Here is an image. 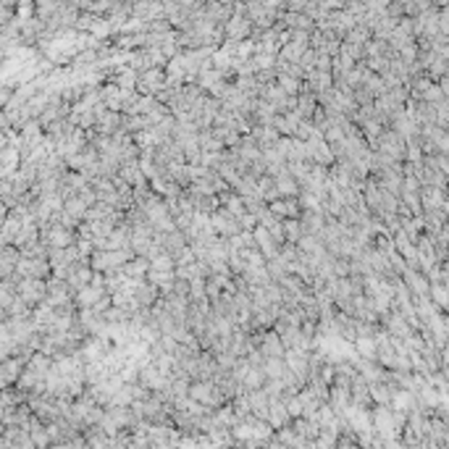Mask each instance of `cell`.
Instances as JSON below:
<instances>
[{
  "label": "cell",
  "instance_id": "6da1fadb",
  "mask_svg": "<svg viewBox=\"0 0 449 449\" xmlns=\"http://www.w3.org/2000/svg\"><path fill=\"white\" fill-rule=\"evenodd\" d=\"M16 295H19V299H21L27 308H37V305L45 299V279H27V276H19V281H16Z\"/></svg>",
  "mask_w": 449,
  "mask_h": 449
},
{
  "label": "cell",
  "instance_id": "7a4b0ae2",
  "mask_svg": "<svg viewBox=\"0 0 449 449\" xmlns=\"http://www.w3.org/2000/svg\"><path fill=\"white\" fill-rule=\"evenodd\" d=\"M208 218H210V226H213V231H216L218 237H237V234L242 231L240 218H237L234 213H229L224 205H218V208L210 213Z\"/></svg>",
  "mask_w": 449,
  "mask_h": 449
},
{
  "label": "cell",
  "instance_id": "3957f363",
  "mask_svg": "<svg viewBox=\"0 0 449 449\" xmlns=\"http://www.w3.org/2000/svg\"><path fill=\"white\" fill-rule=\"evenodd\" d=\"M302 145H305V155H308V161H313L315 165H326V168H329V165L334 163V155H331V150H329V142L323 139L321 132H313V135L308 137Z\"/></svg>",
  "mask_w": 449,
  "mask_h": 449
},
{
  "label": "cell",
  "instance_id": "277c9868",
  "mask_svg": "<svg viewBox=\"0 0 449 449\" xmlns=\"http://www.w3.org/2000/svg\"><path fill=\"white\" fill-rule=\"evenodd\" d=\"M284 365L295 373L299 387H305L310 373V349H284Z\"/></svg>",
  "mask_w": 449,
  "mask_h": 449
},
{
  "label": "cell",
  "instance_id": "5b68a950",
  "mask_svg": "<svg viewBox=\"0 0 449 449\" xmlns=\"http://www.w3.org/2000/svg\"><path fill=\"white\" fill-rule=\"evenodd\" d=\"M19 276H27V279H47L50 276V263L47 257H32V255H21L19 263H16V270Z\"/></svg>",
  "mask_w": 449,
  "mask_h": 449
},
{
  "label": "cell",
  "instance_id": "8992f818",
  "mask_svg": "<svg viewBox=\"0 0 449 449\" xmlns=\"http://www.w3.org/2000/svg\"><path fill=\"white\" fill-rule=\"evenodd\" d=\"M250 32H253V21L244 14H231V19L224 24V40L226 43H242V40H250Z\"/></svg>",
  "mask_w": 449,
  "mask_h": 449
},
{
  "label": "cell",
  "instance_id": "52a82bcc",
  "mask_svg": "<svg viewBox=\"0 0 449 449\" xmlns=\"http://www.w3.org/2000/svg\"><path fill=\"white\" fill-rule=\"evenodd\" d=\"M163 84H165L163 69H145V71H137L135 90L139 92V95H155Z\"/></svg>",
  "mask_w": 449,
  "mask_h": 449
},
{
  "label": "cell",
  "instance_id": "ba28073f",
  "mask_svg": "<svg viewBox=\"0 0 449 449\" xmlns=\"http://www.w3.org/2000/svg\"><path fill=\"white\" fill-rule=\"evenodd\" d=\"M231 5L234 3H226V0H205V8H203V19L216 24V27H224L226 21L231 19Z\"/></svg>",
  "mask_w": 449,
  "mask_h": 449
},
{
  "label": "cell",
  "instance_id": "9c48e42d",
  "mask_svg": "<svg viewBox=\"0 0 449 449\" xmlns=\"http://www.w3.org/2000/svg\"><path fill=\"white\" fill-rule=\"evenodd\" d=\"M132 297H135L137 308H152L155 299L161 297V289L152 281H148V279H142V281L132 284Z\"/></svg>",
  "mask_w": 449,
  "mask_h": 449
},
{
  "label": "cell",
  "instance_id": "30bf717a",
  "mask_svg": "<svg viewBox=\"0 0 449 449\" xmlns=\"http://www.w3.org/2000/svg\"><path fill=\"white\" fill-rule=\"evenodd\" d=\"M402 281H404V286L410 289L413 297H428V286H431V281H428L426 273H420L418 268H404Z\"/></svg>",
  "mask_w": 449,
  "mask_h": 449
},
{
  "label": "cell",
  "instance_id": "8fae6325",
  "mask_svg": "<svg viewBox=\"0 0 449 449\" xmlns=\"http://www.w3.org/2000/svg\"><path fill=\"white\" fill-rule=\"evenodd\" d=\"M158 16H163V0H137L132 5L135 21H152Z\"/></svg>",
  "mask_w": 449,
  "mask_h": 449
},
{
  "label": "cell",
  "instance_id": "7c38bea8",
  "mask_svg": "<svg viewBox=\"0 0 449 449\" xmlns=\"http://www.w3.org/2000/svg\"><path fill=\"white\" fill-rule=\"evenodd\" d=\"M292 423V415L286 413V404L284 400H279V397H270L268 402V426L276 431V428H286Z\"/></svg>",
  "mask_w": 449,
  "mask_h": 449
},
{
  "label": "cell",
  "instance_id": "4fadbf2b",
  "mask_svg": "<svg viewBox=\"0 0 449 449\" xmlns=\"http://www.w3.org/2000/svg\"><path fill=\"white\" fill-rule=\"evenodd\" d=\"M299 226H302V234H321L323 231V224H326V218H323V213L321 210H299Z\"/></svg>",
  "mask_w": 449,
  "mask_h": 449
},
{
  "label": "cell",
  "instance_id": "5bb4252c",
  "mask_svg": "<svg viewBox=\"0 0 449 449\" xmlns=\"http://www.w3.org/2000/svg\"><path fill=\"white\" fill-rule=\"evenodd\" d=\"M260 352L266 355V358H284V349L286 347L281 345V336L276 334L273 329H266L263 331V336H260Z\"/></svg>",
  "mask_w": 449,
  "mask_h": 449
},
{
  "label": "cell",
  "instance_id": "9a60e30c",
  "mask_svg": "<svg viewBox=\"0 0 449 449\" xmlns=\"http://www.w3.org/2000/svg\"><path fill=\"white\" fill-rule=\"evenodd\" d=\"M268 210L270 213H276L279 218H299V203L297 197H279V200H273L268 203Z\"/></svg>",
  "mask_w": 449,
  "mask_h": 449
},
{
  "label": "cell",
  "instance_id": "2e32d148",
  "mask_svg": "<svg viewBox=\"0 0 449 449\" xmlns=\"http://www.w3.org/2000/svg\"><path fill=\"white\" fill-rule=\"evenodd\" d=\"M82 439H84V447H111V436L103 431L100 423H92L82 428Z\"/></svg>",
  "mask_w": 449,
  "mask_h": 449
},
{
  "label": "cell",
  "instance_id": "e0dca14e",
  "mask_svg": "<svg viewBox=\"0 0 449 449\" xmlns=\"http://www.w3.org/2000/svg\"><path fill=\"white\" fill-rule=\"evenodd\" d=\"M19 257H21V253H19L16 244H3L0 247V279H5V276L14 273Z\"/></svg>",
  "mask_w": 449,
  "mask_h": 449
},
{
  "label": "cell",
  "instance_id": "ac0fdd59",
  "mask_svg": "<svg viewBox=\"0 0 449 449\" xmlns=\"http://www.w3.org/2000/svg\"><path fill=\"white\" fill-rule=\"evenodd\" d=\"M119 176L126 181V184H132V187H145V184H148V176L139 171V165L137 163L119 165Z\"/></svg>",
  "mask_w": 449,
  "mask_h": 449
},
{
  "label": "cell",
  "instance_id": "d6986e66",
  "mask_svg": "<svg viewBox=\"0 0 449 449\" xmlns=\"http://www.w3.org/2000/svg\"><path fill=\"white\" fill-rule=\"evenodd\" d=\"M276 181V189L281 197H297L299 195V184L292 174H281V176H273Z\"/></svg>",
  "mask_w": 449,
  "mask_h": 449
},
{
  "label": "cell",
  "instance_id": "ffe728a7",
  "mask_svg": "<svg viewBox=\"0 0 449 449\" xmlns=\"http://www.w3.org/2000/svg\"><path fill=\"white\" fill-rule=\"evenodd\" d=\"M428 299L434 302V308H436V310H441V313H447V305H449L447 284H431V286H428Z\"/></svg>",
  "mask_w": 449,
  "mask_h": 449
},
{
  "label": "cell",
  "instance_id": "44dd1931",
  "mask_svg": "<svg viewBox=\"0 0 449 449\" xmlns=\"http://www.w3.org/2000/svg\"><path fill=\"white\" fill-rule=\"evenodd\" d=\"M266 384V373H263V368H255V365H250L247 368V373L242 376V387H244V391L247 389H260Z\"/></svg>",
  "mask_w": 449,
  "mask_h": 449
},
{
  "label": "cell",
  "instance_id": "7402d4cb",
  "mask_svg": "<svg viewBox=\"0 0 449 449\" xmlns=\"http://www.w3.org/2000/svg\"><path fill=\"white\" fill-rule=\"evenodd\" d=\"M345 43H355V45H365L371 40V30L365 24H355L352 30H347V34L342 37Z\"/></svg>",
  "mask_w": 449,
  "mask_h": 449
},
{
  "label": "cell",
  "instance_id": "603a6c76",
  "mask_svg": "<svg viewBox=\"0 0 449 449\" xmlns=\"http://www.w3.org/2000/svg\"><path fill=\"white\" fill-rule=\"evenodd\" d=\"M148 260H150V270H174L176 268V260H174L168 253H158V255H152V257H148Z\"/></svg>",
  "mask_w": 449,
  "mask_h": 449
},
{
  "label": "cell",
  "instance_id": "cb8c5ba5",
  "mask_svg": "<svg viewBox=\"0 0 449 449\" xmlns=\"http://www.w3.org/2000/svg\"><path fill=\"white\" fill-rule=\"evenodd\" d=\"M276 84H279L286 95H297V92L302 90V79L289 76V74H276Z\"/></svg>",
  "mask_w": 449,
  "mask_h": 449
},
{
  "label": "cell",
  "instance_id": "d4e9b609",
  "mask_svg": "<svg viewBox=\"0 0 449 449\" xmlns=\"http://www.w3.org/2000/svg\"><path fill=\"white\" fill-rule=\"evenodd\" d=\"M284 371H286L284 358H266V362H263V373H266V378H281Z\"/></svg>",
  "mask_w": 449,
  "mask_h": 449
},
{
  "label": "cell",
  "instance_id": "484cf974",
  "mask_svg": "<svg viewBox=\"0 0 449 449\" xmlns=\"http://www.w3.org/2000/svg\"><path fill=\"white\" fill-rule=\"evenodd\" d=\"M168 113H171V111H168V108H165V105L161 103V100H155V97H152L150 108L145 111V119H148L150 124H158V121L163 119V116H168Z\"/></svg>",
  "mask_w": 449,
  "mask_h": 449
},
{
  "label": "cell",
  "instance_id": "4316f807",
  "mask_svg": "<svg viewBox=\"0 0 449 449\" xmlns=\"http://www.w3.org/2000/svg\"><path fill=\"white\" fill-rule=\"evenodd\" d=\"M299 237H302V226H299L297 218H284V240L297 244Z\"/></svg>",
  "mask_w": 449,
  "mask_h": 449
},
{
  "label": "cell",
  "instance_id": "83f0119b",
  "mask_svg": "<svg viewBox=\"0 0 449 449\" xmlns=\"http://www.w3.org/2000/svg\"><path fill=\"white\" fill-rule=\"evenodd\" d=\"M339 47H342V50H345L347 56L355 60V63H358V60H365V50H362V45H355V43H345V40H342Z\"/></svg>",
  "mask_w": 449,
  "mask_h": 449
},
{
  "label": "cell",
  "instance_id": "f1b7e54d",
  "mask_svg": "<svg viewBox=\"0 0 449 449\" xmlns=\"http://www.w3.org/2000/svg\"><path fill=\"white\" fill-rule=\"evenodd\" d=\"M240 218V226H242V231H253L255 226H257V216H253V213H242V216H237Z\"/></svg>",
  "mask_w": 449,
  "mask_h": 449
},
{
  "label": "cell",
  "instance_id": "f546056e",
  "mask_svg": "<svg viewBox=\"0 0 449 449\" xmlns=\"http://www.w3.org/2000/svg\"><path fill=\"white\" fill-rule=\"evenodd\" d=\"M297 63L302 66V71H310V69L315 66V50H313V47H308V50L302 53V58H299Z\"/></svg>",
  "mask_w": 449,
  "mask_h": 449
},
{
  "label": "cell",
  "instance_id": "4dcf8cb0",
  "mask_svg": "<svg viewBox=\"0 0 449 449\" xmlns=\"http://www.w3.org/2000/svg\"><path fill=\"white\" fill-rule=\"evenodd\" d=\"M313 69H318V71H331V56H326V53H318L315 50V66Z\"/></svg>",
  "mask_w": 449,
  "mask_h": 449
},
{
  "label": "cell",
  "instance_id": "1f68e13d",
  "mask_svg": "<svg viewBox=\"0 0 449 449\" xmlns=\"http://www.w3.org/2000/svg\"><path fill=\"white\" fill-rule=\"evenodd\" d=\"M3 321H5V308L0 305V323H3Z\"/></svg>",
  "mask_w": 449,
  "mask_h": 449
}]
</instances>
